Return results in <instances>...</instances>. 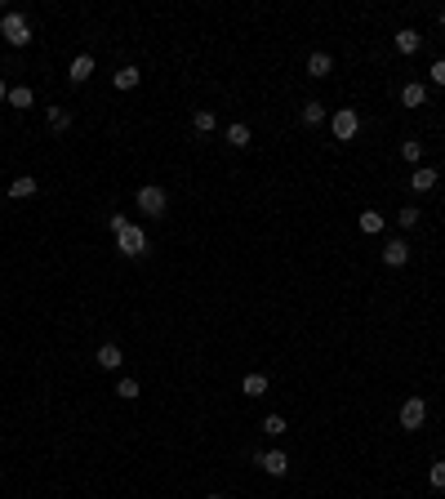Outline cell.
<instances>
[{
    "instance_id": "836d02e7",
    "label": "cell",
    "mask_w": 445,
    "mask_h": 499,
    "mask_svg": "<svg viewBox=\"0 0 445 499\" xmlns=\"http://www.w3.org/2000/svg\"><path fill=\"white\" fill-rule=\"evenodd\" d=\"M0 201H5V192H0Z\"/></svg>"
},
{
    "instance_id": "d6986e66",
    "label": "cell",
    "mask_w": 445,
    "mask_h": 499,
    "mask_svg": "<svg viewBox=\"0 0 445 499\" xmlns=\"http://www.w3.org/2000/svg\"><path fill=\"white\" fill-rule=\"evenodd\" d=\"M321 120H325V103L307 98V103H303V125H321Z\"/></svg>"
},
{
    "instance_id": "5b68a950",
    "label": "cell",
    "mask_w": 445,
    "mask_h": 499,
    "mask_svg": "<svg viewBox=\"0 0 445 499\" xmlns=\"http://www.w3.org/2000/svg\"><path fill=\"white\" fill-rule=\"evenodd\" d=\"M423 419H428V401H423V397H405L401 401V428L405 432H419Z\"/></svg>"
},
{
    "instance_id": "7c38bea8",
    "label": "cell",
    "mask_w": 445,
    "mask_h": 499,
    "mask_svg": "<svg viewBox=\"0 0 445 499\" xmlns=\"http://www.w3.org/2000/svg\"><path fill=\"white\" fill-rule=\"evenodd\" d=\"M419 45H423V36L414 32V27H401V32H396V50H401L405 59H410V54H419Z\"/></svg>"
},
{
    "instance_id": "8fae6325",
    "label": "cell",
    "mask_w": 445,
    "mask_h": 499,
    "mask_svg": "<svg viewBox=\"0 0 445 499\" xmlns=\"http://www.w3.org/2000/svg\"><path fill=\"white\" fill-rule=\"evenodd\" d=\"M36 187H41V183H36V178L32 174H23V178H14V183H9V201H27V196H36Z\"/></svg>"
},
{
    "instance_id": "484cf974",
    "label": "cell",
    "mask_w": 445,
    "mask_h": 499,
    "mask_svg": "<svg viewBox=\"0 0 445 499\" xmlns=\"http://www.w3.org/2000/svg\"><path fill=\"white\" fill-rule=\"evenodd\" d=\"M428 482H432V491H445V459H437L428 468Z\"/></svg>"
},
{
    "instance_id": "4316f807",
    "label": "cell",
    "mask_w": 445,
    "mask_h": 499,
    "mask_svg": "<svg viewBox=\"0 0 445 499\" xmlns=\"http://www.w3.org/2000/svg\"><path fill=\"white\" fill-rule=\"evenodd\" d=\"M419 219H423V210H414V205H405V210L396 214V223H401V228H414Z\"/></svg>"
},
{
    "instance_id": "2e32d148",
    "label": "cell",
    "mask_w": 445,
    "mask_h": 499,
    "mask_svg": "<svg viewBox=\"0 0 445 499\" xmlns=\"http://www.w3.org/2000/svg\"><path fill=\"white\" fill-rule=\"evenodd\" d=\"M138 81H143V72L138 67H120L116 76H111V85H116L120 94H129V89H138Z\"/></svg>"
},
{
    "instance_id": "f546056e",
    "label": "cell",
    "mask_w": 445,
    "mask_h": 499,
    "mask_svg": "<svg viewBox=\"0 0 445 499\" xmlns=\"http://www.w3.org/2000/svg\"><path fill=\"white\" fill-rule=\"evenodd\" d=\"M5 103H9V85L0 81V107H5Z\"/></svg>"
},
{
    "instance_id": "1f68e13d",
    "label": "cell",
    "mask_w": 445,
    "mask_h": 499,
    "mask_svg": "<svg viewBox=\"0 0 445 499\" xmlns=\"http://www.w3.org/2000/svg\"><path fill=\"white\" fill-rule=\"evenodd\" d=\"M441 23H445V9H441Z\"/></svg>"
},
{
    "instance_id": "4fadbf2b",
    "label": "cell",
    "mask_w": 445,
    "mask_h": 499,
    "mask_svg": "<svg viewBox=\"0 0 445 499\" xmlns=\"http://www.w3.org/2000/svg\"><path fill=\"white\" fill-rule=\"evenodd\" d=\"M223 138H227V147H236V152H241V147H250L254 134H250V125H245V120H236V125H227Z\"/></svg>"
},
{
    "instance_id": "30bf717a",
    "label": "cell",
    "mask_w": 445,
    "mask_h": 499,
    "mask_svg": "<svg viewBox=\"0 0 445 499\" xmlns=\"http://www.w3.org/2000/svg\"><path fill=\"white\" fill-rule=\"evenodd\" d=\"M401 103H405V107H423V103H428V85L405 81V85H401Z\"/></svg>"
},
{
    "instance_id": "8992f818",
    "label": "cell",
    "mask_w": 445,
    "mask_h": 499,
    "mask_svg": "<svg viewBox=\"0 0 445 499\" xmlns=\"http://www.w3.org/2000/svg\"><path fill=\"white\" fill-rule=\"evenodd\" d=\"M254 464H259L268 477H285L290 473V455H285V450H259V459H254Z\"/></svg>"
},
{
    "instance_id": "6da1fadb",
    "label": "cell",
    "mask_w": 445,
    "mask_h": 499,
    "mask_svg": "<svg viewBox=\"0 0 445 499\" xmlns=\"http://www.w3.org/2000/svg\"><path fill=\"white\" fill-rule=\"evenodd\" d=\"M329 134H334L338 143H352V138L361 134V116H356L352 107H338L334 116H329Z\"/></svg>"
},
{
    "instance_id": "9c48e42d",
    "label": "cell",
    "mask_w": 445,
    "mask_h": 499,
    "mask_svg": "<svg viewBox=\"0 0 445 499\" xmlns=\"http://www.w3.org/2000/svg\"><path fill=\"white\" fill-rule=\"evenodd\" d=\"M383 263H387V268H405V263H410V246H405L401 237L387 241V246H383Z\"/></svg>"
},
{
    "instance_id": "ac0fdd59",
    "label": "cell",
    "mask_w": 445,
    "mask_h": 499,
    "mask_svg": "<svg viewBox=\"0 0 445 499\" xmlns=\"http://www.w3.org/2000/svg\"><path fill=\"white\" fill-rule=\"evenodd\" d=\"M9 107H14V112H27V107H36V94L27 89V85H14V89H9Z\"/></svg>"
},
{
    "instance_id": "d6a6232c",
    "label": "cell",
    "mask_w": 445,
    "mask_h": 499,
    "mask_svg": "<svg viewBox=\"0 0 445 499\" xmlns=\"http://www.w3.org/2000/svg\"><path fill=\"white\" fill-rule=\"evenodd\" d=\"M0 477H5V468H0Z\"/></svg>"
},
{
    "instance_id": "44dd1931",
    "label": "cell",
    "mask_w": 445,
    "mask_h": 499,
    "mask_svg": "<svg viewBox=\"0 0 445 499\" xmlns=\"http://www.w3.org/2000/svg\"><path fill=\"white\" fill-rule=\"evenodd\" d=\"M241 392H245V397H263V392H268V374H245Z\"/></svg>"
},
{
    "instance_id": "52a82bcc",
    "label": "cell",
    "mask_w": 445,
    "mask_h": 499,
    "mask_svg": "<svg viewBox=\"0 0 445 499\" xmlns=\"http://www.w3.org/2000/svg\"><path fill=\"white\" fill-rule=\"evenodd\" d=\"M94 361H98V370H120V365H125V352H120L116 343H102L98 352H94Z\"/></svg>"
},
{
    "instance_id": "7a4b0ae2",
    "label": "cell",
    "mask_w": 445,
    "mask_h": 499,
    "mask_svg": "<svg viewBox=\"0 0 445 499\" xmlns=\"http://www.w3.org/2000/svg\"><path fill=\"white\" fill-rule=\"evenodd\" d=\"M134 201H138V210H143V214H151V219H160V214L169 210V192H165V187H156V183L138 187Z\"/></svg>"
},
{
    "instance_id": "cb8c5ba5",
    "label": "cell",
    "mask_w": 445,
    "mask_h": 499,
    "mask_svg": "<svg viewBox=\"0 0 445 499\" xmlns=\"http://www.w3.org/2000/svg\"><path fill=\"white\" fill-rule=\"evenodd\" d=\"M45 116H50V125L58 129V134H63V129L72 125V116H67V112H63V107H45Z\"/></svg>"
},
{
    "instance_id": "3957f363",
    "label": "cell",
    "mask_w": 445,
    "mask_h": 499,
    "mask_svg": "<svg viewBox=\"0 0 445 499\" xmlns=\"http://www.w3.org/2000/svg\"><path fill=\"white\" fill-rule=\"evenodd\" d=\"M0 36H5L14 50H23V45L32 41V27H27V18H23V14H14V9H9V14L0 18Z\"/></svg>"
},
{
    "instance_id": "9a60e30c",
    "label": "cell",
    "mask_w": 445,
    "mask_h": 499,
    "mask_svg": "<svg viewBox=\"0 0 445 499\" xmlns=\"http://www.w3.org/2000/svg\"><path fill=\"white\" fill-rule=\"evenodd\" d=\"M356 228H361L365 237H378V232L387 228V219H383V214H378V210H365L361 219H356Z\"/></svg>"
},
{
    "instance_id": "277c9868",
    "label": "cell",
    "mask_w": 445,
    "mask_h": 499,
    "mask_svg": "<svg viewBox=\"0 0 445 499\" xmlns=\"http://www.w3.org/2000/svg\"><path fill=\"white\" fill-rule=\"evenodd\" d=\"M116 250L125 254V259H138V254H147V232L138 228V223H129L125 232H116Z\"/></svg>"
},
{
    "instance_id": "d4e9b609",
    "label": "cell",
    "mask_w": 445,
    "mask_h": 499,
    "mask_svg": "<svg viewBox=\"0 0 445 499\" xmlns=\"http://www.w3.org/2000/svg\"><path fill=\"white\" fill-rule=\"evenodd\" d=\"M138 392H143V388H138V379H120V383H116V397H120V401H134Z\"/></svg>"
},
{
    "instance_id": "7402d4cb",
    "label": "cell",
    "mask_w": 445,
    "mask_h": 499,
    "mask_svg": "<svg viewBox=\"0 0 445 499\" xmlns=\"http://www.w3.org/2000/svg\"><path fill=\"white\" fill-rule=\"evenodd\" d=\"M263 432H268V437H285V432H290L285 415H268V419H263Z\"/></svg>"
},
{
    "instance_id": "83f0119b",
    "label": "cell",
    "mask_w": 445,
    "mask_h": 499,
    "mask_svg": "<svg viewBox=\"0 0 445 499\" xmlns=\"http://www.w3.org/2000/svg\"><path fill=\"white\" fill-rule=\"evenodd\" d=\"M428 81H432V85H441V89H445V59H437V63L428 67Z\"/></svg>"
},
{
    "instance_id": "603a6c76",
    "label": "cell",
    "mask_w": 445,
    "mask_h": 499,
    "mask_svg": "<svg viewBox=\"0 0 445 499\" xmlns=\"http://www.w3.org/2000/svg\"><path fill=\"white\" fill-rule=\"evenodd\" d=\"M401 156H405L410 165H419V161H423V143H419V138H405V143H401Z\"/></svg>"
},
{
    "instance_id": "e0dca14e",
    "label": "cell",
    "mask_w": 445,
    "mask_h": 499,
    "mask_svg": "<svg viewBox=\"0 0 445 499\" xmlns=\"http://www.w3.org/2000/svg\"><path fill=\"white\" fill-rule=\"evenodd\" d=\"M410 187H414V192H432V187H437V169L419 165V169L410 174Z\"/></svg>"
},
{
    "instance_id": "5bb4252c",
    "label": "cell",
    "mask_w": 445,
    "mask_h": 499,
    "mask_svg": "<svg viewBox=\"0 0 445 499\" xmlns=\"http://www.w3.org/2000/svg\"><path fill=\"white\" fill-rule=\"evenodd\" d=\"M329 72H334V59H329V54L325 50H316V54H312V59H307V76H329Z\"/></svg>"
},
{
    "instance_id": "f1b7e54d",
    "label": "cell",
    "mask_w": 445,
    "mask_h": 499,
    "mask_svg": "<svg viewBox=\"0 0 445 499\" xmlns=\"http://www.w3.org/2000/svg\"><path fill=\"white\" fill-rule=\"evenodd\" d=\"M107 228H111V237H116V232H125V228H129V219H125V214H111Z\"/></svg>"
},
{
    "instance_id": "4dcf8cb0",
    "label": "cell",
    "mask_w": 445,
    "mask_h": 499,
    "mask_svg": "<svg viewBox=\"0 0 445 499\" xmlns=\"http://www.w3.org/2000/svg\"><path fill=\"white\" fill-rule=\"evenodd\" d=\"M205 499H223V495H205Z\"/></svg>"
},
{
    "instance_id": "ba28073f",
    "label": "cell",
    "mask_w": 445,
    "mask_h": 499,
    "mask_svg": "<svg viewBox=\"0 0 445 499\" xmlns=\"http://www.w3.org/2000/svg\"><path fill=\"white\" fill-rule=\"evenodd\" d=\"M89 76H94V54H76L72 67H67V81H72V85H85Z\"/></svg>"
},
{
    "instance_id": "ffe728a7",
    "label": "cell",
    "mask_w": 445,
    "mask_h": 499,
    "mask_svg": "<svg viewBox=\"0 0 445 499\" xmlns=\"http://www.w3.org/2000/svg\"><path fill=\"white\" fill-rule=\"evenodd\" d=\"M192 129H196V134H214V129H219V116H214V112H196V116H192Z\"/></svg>"
}]
</instances>
